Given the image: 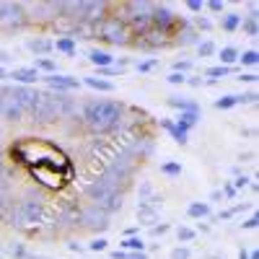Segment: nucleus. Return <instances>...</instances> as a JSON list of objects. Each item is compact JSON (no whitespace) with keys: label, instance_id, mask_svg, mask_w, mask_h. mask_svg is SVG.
<instances>
[{"label":"nucleus","instance_id":"412c9836","mask_svg":"<svg viewBox=\"0 0 259 259\" xmlns=\"http://www.w3.org/2000/svg\"><path fill=\"white\" fill-rule=\"evenodd\" d=\"M239 60V50L236 47H223L221 50V62H223V68H231V62Z\"/></svg>","mask_w":259,"mask_h":259},{"label":"nucleus","instance_id":"c85d7f7f","mask_svg":"<svg viewBox=\"0 0 259 259\" xmlns=\"http://www.w3.org/2000/svg\"><path fill=\"white\" fill-rule=\"evenodd\" d=\"M244 31H246L249 36H256V34H259V24H256V16H254V13L244 21Z\"/></svg>","mask_w":259,"mask_h":259},{"label":"nucleus","instance_id":"603ef678","mask_svg":"<svg viewBox=\"0 0 259 259\" xmlns=\"http://www.w3.org/2000/svg\"><path fill=\"white\" fill-rule=\"evenodd\" d=\"M138 68H140V70H150V68H156V62H153V60H150V62H140Z\"/></svg>","mask_w":259,"mask_h":259},{"label":"nucleus","instance_id":"09e8293b","mask_svg":"<svg viewBox=\"0 0 259 259\" xmlns=\"http://www.w3.org/2000/svg\"><path fill=\"white\" fill-rule=\"evenodd\" d=\"M239 80H241V83H254V80H256V75H254V73H241V75H239Z\"/></svg>","mask_w":259,"mask_h":259},{"label":"nucleus","instance_id":"5701e85b","mask_svg":"<svg viewBox=\"0 0 259 259\" xmlns=\"http://www.w3.org/2000/svg\"><path fill=\"white\" fill-rule=\"evenodd\" d=\"M85 85H91L96 91H114V85L109 80H101V78H85Z\"/></svg>","mask_w":259,"mask_h":259},{"label":"nucleus","instance_id":"bf43d9fd","mask_svg":"<svg viewBox=\"0 0 259 259\" xmlns=\"http://www.w3.org/2000/svg\"><path fill=\"white\" fill-rule=\"evenodd\" d=\"M205 259H223V256H205Z\"/></svg>","mask_w":259,"mask_h":259},{"label":"nucleus","instance_id":"e433bc0d","mask_svg":"<svg viewBox=\"0 0 259 259\" xmlns=\"http://www.w3.org/2000/svg\"><path fill=\"white\" fill-rule=\"evenodd\" d=\"M256 101V94H241L236 96V104H254Z\"/></svg>","mask_w":259,"mask_h":259},{"label":"nucleus","instance_id":"ea45409f","mask_svg":"<svg viewBox=\"0 0 259 259\" xmlns=\"http://www.w3.org/2000/svg\"><path fill=\"white\" fill-rule=\"evenodd\" d=\"M259 226V218H256V215H251V218H246L244 223H241V228H246V231H254Z\"/></svg>","mask_w":259,"mask_h":259},{"label":"nucleus","instance_id":"79ce46f5","mask_svg":"<svg viewBox=\"0 0 259 259\" xmlns=\"http://www.w3.org/2000/svg\"><path fill=\"white\" fill-rule=\"evenodd\" d=\"M168 223H161V226H153V228H150V231H153V236H163V233H168Z\"/></svg>","mask_w":259,"mask_h":259},{"label":"nucleus","instance_id":"de8ad7c7","mask_svg":"<svg viewBox=\"0 0 259 259\" xmlns=\"http://www.w3.org/2000/svg\"><path fill=\"white\" fill-rule=\"evenodd\" d=\"M187 8H189V11H194V13H200V11H202V3H200V0H189Z\"/></svg>","mask_w":259,"mask_h":259},{"label":"nucleus","instance_id":"4468645a","mask_svg":"<svg viewBox=\"0 0 259 259\" xmlns=\"http://www.w3.org/2000/svg\"><path fill=\"white\" fill-rule=\"evenodd\" d=\"M11 96L18 101V106L21 109H31V104H34V96H36V91H31V89H26V85H16V89H11Z\"/></svg>","mask_w":259,"mask_h":259},{"label":"nucleus","instance_id":"6ab92c4d","mask_svg":"<svg viewBox=\"0 0 259 259\" xmlns=\"http://www.w3.org/2000/svg\"><path fill=\"white\" fill-rule=\"evenodd\" d=\"M29 50L36 52V55H47V52L55 50V45H52V41H47V39H31L29 41Z\"/></svg>","mask_w":259,"mask_h":259},{"label":"nucleus","instance_id":"f03ea898","mask_svg":"<svg viewBox=\"0 0 259 259\" xmlns=\"http://www.w3.org/2000/svg\"><path fill=\"white\" fill-rule=\"evenodd\" d=\"M83 119L99 133H109L122 122V106L117 101H91L83 109Z\"/></svg>","mask_w":259,"mask_h":259},{"label":"nucleus","instance_id":"72a5a7b5","mask_svg":"<svg viewBox=\"0 0 259 259\" xmlns=\"http://www.w3.org/2000/svg\"><path fill=\"white\" fill-rule=\"evenodd\" d=\"M161 171H163V174H171V177H174V174H182V166H179V163H166Z\"/></svg>","mask_w":259,"mask_h":259},{"label":"nucleus","instance_id":"393cba45","mask_svg":"<svg viewBox=\"0 0 259 259\" xmlns=\"http://www.w3.org/2000/svg\"><path fill=\"white\" fill-rule=\"evenodd\" d=\"M239 24H241V16H239V13H228V16L223 18V29H226V31L239 29Z\"/></svg>","mask_w":259,"mask_h":259},{"label":"nucleus","instance_id":"f3484780","mask_svg":"<svg viewBox=\"0 0 259 259\" xmlns=\"http://www.w3.org/2000/svg\"><path fill=\"white\" fill-rule=\"evenodd\" d=\"M161 124L168 130L171 135H174V140H177V143H182V145L187 143V138H189V130H184V127H179V124H174V122H168V119H163Z\"/></svg>","mask_w":259,"mask_h":259},{"label":"nucleus","instance_id":"a18cd8bd","mask_svg":"<svg viewBox=\"0 0 259 259\" xmlns=\"http://www.w3.org/2000/svg\"><path fill=\"white\" fill-rule=\"evenodd\" d=\"M8 207V194H6V189L3 187H0V212H3Z\"/></svg>","mask_w":259,"mask_h":259},{"label":"nucleus","instance_id":"a878e982","mask_svg":"<svg viewBox=\"0 0 259 259\" xmlns=\"http://www.w3.org/2000/svg\"><path fill=\"white\" fill-rule=\"evenodd\" d=\"M207 212H210V207L202 205V202H192L189 205V215H192V218H205Z\"/></svg>","mask_w":259,"mask_h":259},{"label":"nucleus","instance_id":"b1692460","mask_svg":"<svg viewBox=\"0 0 259 259\" xmlns=\"http://www.w3.org/2000/svg\"><path fill=\"white\" fill-rule=\"evenodd\" d=\"M122 246L130 249V251H143L145 249V241L143 239H135V236H127V239L122 241Z\"/></svg>","mask_w":259,"mask_h":259},{"label":"nucleus","instance_id":"c03bdc74","mask_svg":"<svg viewBox=\"0 0 259 259\" xmlns=\"http://www.w3.org/2000/svg\"><path fill=\"white\" fill-rule=\"evenodd\" d=\"M207 8H210L212 13H221V11H223V3H221V0H210Z\"/></svg>","mask_w":259,"mask_h":259},{"label":"nucleus","instance_id":"cd10ccee","mask_svg":"<svg viewBox=\"0 0 259 259\" xmlns=\"http://www.w3.org/2000/svg\"><path fill=\"white\" fill-rule=\"evenodd\" d=\"M239 60H241V65H249V68H251V65L259 62V52L256 50H246L244 55H239Z\"/></svg>","mask_w":259,"mask_h":259},{"label":"nucleus","instance_id":"f8f14e48","mask_svg":"<svg viewBox=\"0 0 259 259\" xmlns=\"http://www.w3.org/2000/svg\"><path fill=\"white\" fill-rule=\"evenodd\" d=\"M6 96H8V99H0V114H3L8 122H18L21 114H24V109H21L18 101L11 96V89H6Z\"/></svg>","mask_w":259,"mask_h":259},{"label":"nucleus","instance_id":"aec40b11","mask_svg":"<svg viewBox=\"0 0 259 259\" xmlns=\"http://www.w3.org/2000/svg\"><path fill=\"white\" fill-rule=\"evenodd\" d=\"M197 122H200V112H182L177 124H179V127H184V130H189V127H194Z\"/></svg>","mask_w":259,"mask_h":259},{"label":"nucleus","instance_id":"37998d69","mask_svg":"<svg viewBox=\"0 0 259 259\" xmlns=\"http://www.w3.org/2000/svg\"><path fill=\"white\" fill-rule=\"evenodd\" d=\"M11 254H13V256H18V259H26V249H24V246H18V244H16V246H11Z\"/></svg>","mask_w":259,"mask_h":259},{"label":"nucleus","instance_id":"49530a36","mask_svg":"<svg viewBox=\"0 0 259 259\" xmlns=\"http://www.w3.org/2000/svg\"><path fill=\"white\" fill-rule=\"evenodd\" d=\"M39 68H41V70H50V73H52V70H55V62H52V60H39Z\"/></svg>","mask_w":259,"mask_h":259},{"label":"nucleus","instance_id":"4d7b16f0","mask_svg":"<svg viewBox=\"0 0 259 259\" xmlns=\"http://www.w3.org/2000/svg\"><path fill=\"white\" fill-rule=\"evenodd\" d=\"M239 259H249V251H246V249H241V251H239Z\"/></svg>","mask_w":259,"mask_h":259},{"label":"nucleus","instance_id":"9b49d317","mask_svg":"<svg viewBox=\"0 0 259 259\" xmlns=\"http://www.w3.org/2000/svg\"><path fill=\"white\" fill-rule=\"evenodd\" d=\"M177 16L171 13L166 6H153V13H150V24H153L158 31H168L171 26H174Z\"/></svg>","mask_w":259,"mask_h":259},{"label":"nucleus","instance_id":"7c9ffc66","mask_svg":"<svg viewBox=\"0 0 259 259\" xmlns=\"http://www.w3.org/2000/svg\"><path fill=\"white\" fill-rule=\"evenodd\" d=\"M179 41H182V45H194V41H197V31H192V29H182Z\"/></svg>","mask_w":259,"mask_h":259},{"label":"nucleus","instance_id":"4c0bfd02","mask_svg":"<svg viewBox=\"0 0 259 259\" xmlns=\"http://www.w3.org/2000/svg\"><path fill=\"white\" fill-rule=\"evenodd\" d=\"M171 259H189V249H184V246L174 249V251H171Z\"/></svg>","mask_w":259,"mask_h":259},{"label":"nucleus","instance_id":"4be33fe9","mask_svg":"<svg viewBox=\"0 0 259 259\" xmlns=\"http://www.w3.org/2000/svg\"><path fill=\"white\" fill-rule=\"evenodd\" d=\"M168 104L177 106V109H182V112H197V104H192V101H187V99H179V96L168 99Z\"/></svg>","mask_w":259,"mask_h":259},{"label":"nucleus","instance_id":"20e7f679","mask_svg":"<svg viewBox=\"0 0 259 259\" xmlns=\"http://www.w3.org/2000/svg\"><path fill=\"white\" fill-rule=\"evenodd\" d=\"M41 218H45V205L39 200H24L18 202L11 212V226L16 228H31V226H39Z\"/></svg>","mask_w":259,"mask_h":259},{"label":"nucleus","instance_id":"a19ab883","mask_svg":"<svg viewBox=\"0 0 259 259\" xmlns=\"http://www.w3.org/2000/svg\"><path fill=\"white\" fill-rule=\"evenodd\" d=\"M192 239H194L192 228H179V241H192Z\"/></svg>","mask_w":259,"mask_h":259},{"label":"nucleus","instance_id":"f257e3e1","mask_svg":"<svg viewBox=\"0 0 259 259\" xmlns=\"http://www.w3.org/2000/svg\"><path fill=\"white\" fill-rule=\"evenodd\" d=\"M13 156L21 161V163H26L31 168H60V171H70V163L68 158H65L60 150L45 140H21L13 145Z\"/></svg>","mask_w":259,"mask_h":259},{"label":"nucleus","instance_id":"c9c22d12","mask_svg":"<svg viewBox=\"0 0 259 259\" xmlns=\"http://www.w3.org/2000/svg\"><path fill=\"white\" fill-rule=\"evenodd\" d=\"M166 80H168V83H174V85H179V83H187V75H184V73H171Z\"/></svg>","mask_w":259,"mask_h":259},{"label":"nucleus","instance_id":"a211bd4d","mask_svg":"<svg viewBox=\"0 0 259 259\" xmlns=\"http://www.w3.org/2000/svg\"><path fill=\"white\" fill-rule=\"evenodd\" d=\"M89 60L94 65H99V68H109V65H112V55L104 52V50H91L89 52Z\"/></svg>","mask_w":259,"mask_h":259},{"label":"nucleus","instance_id":"2f4dec72","mask_svg":"<svg viewBox=\"0 0 259 259\" xmlns=\"http://www.w3.org/2000/svg\"><path fill=\"white\" fill-rule=\"evenodd\" d=\"M228 73H231V68H223V65H221V68H207L210 80H215V78H226Z\"/></svg>","mask_w":259,"mask_h":259},{"label":"nucleus","instance_id":"3c124183","mask_svg":"<svg viewBox=\"0 0 259 259\" xmlns=\"http://www.w3.org/2000/svg\"><path fill=\"white\" fill-rule=\"evenodd\" d=\"M127 259H148V254H145V251H130Z\"/></svg>","mask_w":259,"mask_h":259},{"label":"nucleus","instance_id":"58836bf2","mask_svg":"<svg viewBox=\"0 0 259 259\" xmlns=\"http://www.w3.org/2000/svg\"><path fill=\"white\" fill-rule=\"evenodd\" d=\"M189 68H192V62H189V60H179V62L174 65V73H187Z\"/></svg>","mask_w":259,"mask_h":259},{"label":"nucleus","instance_id":"8fccbe9b","mask_svg":"<svg viewBox=\"0 0 259 259\" xmlns=\"http://www.w3.org/2000/svg\"><path fill=\"white\" fill-rule=\"evenodd\" d=\"M197 26H200V29H205V31H210V29H212V24H210L207 18H200V21H197Z\"/></svg>","mask_w":259,"mask_h":259},{"label":"nucleus","instance_id":"2eb2a0df","mask_svg":"<svg viewBox=\"0 0 259 259\" xmlns=\"http://www.w3.org/2000/svg\"><path fill=\"white\" fill-rule=\"evenodd\" d=\"M11 78H16L18 83H36L39 80V73H36V68H16L13 73H11Z\"/></svg>","mask_w":259,"mask_h":259},{"label":"nucleus","instance_id":"39448f33","mask_svg":"<svg viewBox=\"0 0 259 259\" xmlns=\"http://www.w3.org/2000/svg\"><path fill=\"white\" fill-rule=\"evenodd\" d=\"M96 34L106 41H112V45H127L130 41V29L122 18H104L96 26Z\"/></svg>","mask_w":259,"mask_h":259},{"label":"nucleus","instance_id":"9d476101","mask_svg":"<svg viewBox=\"0 0 259 259\" xmlns=\"http://www.w3.org/2000/svg\"><path fill=\"white\" fill-rule=\"evenodd\" d=\"M114 194H119V189H117V187H112L109 182H104V179H96V182L89 187V197H91L99 207H101L106 200H112Z\"/></svg>","mask_w":259,"mask_h":259},{"label":"nucleus","instance_id":"0eeeda50","mask_svg":"<svg viewBox=\"0 0 259 259\" xmlns=\"http://www.w3.org/2000/svg\"><path fill=\"white\" fill-rule=\"evenodd\" d=\"M150 13H153V6L150 3H127L124 6V16L135 29H148L150 26Z\"/></svg>","mask_w":259,"mask_h":259},{"label":"nucleus","instance_id":"c756f323","mask_svg":"<svg viewBox=\"0 0 259 259\" xmlns=\"http://www.w3.org/2000/svg\"><path fill=\"white\" fill-rule=\"evenodd\" d=\"M231 106H236V96H221L215 101V109H231Z\"/></svg>","mask_w":259,"mask_h":259},{"label":"nucleus","instance_id":"dca6fc26","mask_svg":"<svg viewBox=\"0 0 259 259\" xmlns=\"http://www.w3.org/2000/svg\"><path fill=\"white\" fill-rule=\"evenodd\" d=\"M138 218H140V223H145V226H153V223L158 221V212L150 207L148 202H140V207H138Z\"/></svg>","mask_w":259,"mask_h":259},{"label":"nucleus","instance_id":"6e6552de","mask_svg":"<svg viewBox=\"0 0 259 259\" xmlns=\"http://www.w3.org/2000/svg\"><path fill=\"white\" fill-rule=\"evenodd\" d=\"M31 177L39 184L50 187V189H60L65 182H68L70 171H60V168H31Z\"/></svg>","mask_w":259,"mask_h":259},{"label":"nucleus","instance_id":"7ed1b4c3","mask_svg":"<svg viewBox=\"0 0 259 259\" xmlns=\"http://www.w3.org/2000/svg\"><path fill=\"white\" fill-rule=\"evenodd\" d=\"M29 112H31V117H34L36 122L50 124V122H55L62 112H70V104L65 101L60 94H36Z\"/></svg>","mask_w":259,"mask_h":259},{"label":"nucleus","instance_id":"423d86ee","mask_svg":"<svg viewBox=\"0 0 259 259\" xmlns=\"http://www.w3.org/2000/svg\"><path fill=\"white\" fill-rule=\"evenodd\" d=\"M26 24V8L21 3H0V26L3 29H21Z\"/></svg>","mask_w":259,"mask_h":259},{"label":"nucleus","instance_id":"473e14b6","mask_svg":"<svg viewBox=\"0 0 259 259\" xmlns=\"http://www.w3.org/2000/svg\"><path fill=\"white\" fill-rule=\"evenodd\" d=\"M215 52V45H212V41H200V55L202 57H210Z\"/></svg>","mask_w":259,"mask_h":259},{"label":"nucleus","instance_id":"5fc2aeb1","mask_svg":"<svg viewBox=\"0 0 259 259\" xmlns=\"http://www.w3.org/2000/svg\"><path fill=\"white\" fill-rule=\"evenodd\" d=\"M246 184H249V179H246V177H239V179H236V187H239V189H241V187H246Z\"/></svg>","mask_w":259,"mask_h":259},{"label":"nucleus","instance_id":"f704fd0d","mask_svg":"<svg viewBox=\"0 0 259 259\" xmlns=\"http://www.w3.org/2000/svg\"><path fill=\"white\" fill-rule=\"evenodd\" d=\"M89 249H91V251H104V249H106V239H94V241L89 244Z\"/></svg>","mask_w":259,"mask_h":259},{"label":"nucleus","instance_id":"864d4df0","mask_svg":"<svg viewBox=\"0 0 259 259\" xmlns=\"http://www.w3.org/2000/svg\"><path fill=\"white\" fill-rule=\"evenodd\" d=\"M112 256H114V259H127V256H130V254H127V251H122V249H119V251H112Z\"/></svg>","mask_w":259,"mask_h":259},{"label":"nucleus","instance_id":"ddd939ff","mask_svg":"<svg viewBox=\"0 0 259 259\" xmlns=\"http://www.w3.org/2000/svg\"><path fill=\"white\" fill-rule=\"evenodd\" d=\"M45 80L52 85V89H57V91H73V89H78V85H80V80H78V78H70V75H57V73H50Z\"/></svg>","mask_w":259,"mask_h":259},{"label":"nucleus","instance_id":"13d9d810","mask_svg":"<svg viewBox=\"0 0 259 259\" xmlns=\"http://www.w3.org/2000/svg\"><path fill=\"white\" fill-rule=\"evenodd\" d=\"M6 75H8V73H6V68H0V80H3Z\"/></svg>","mask_w":259,"mask_h":259},{"label":"nucleus","instance_id":"6e6d98bb","mask_svg":"<svg viewBox=\"0 0 259 259\" xmlns=\"http://www.w3.org/2000/svg\"><path fill=\"white\" fill-rule=\"evenodd\" d=\"M26 259H50V256H39V254H26Z\"/></svg>","mask_w":259,"mask_h":259},{"label":"nucleus","instance_id":"bb28decb","mask_svg":"<svg viewBox=\"0 0 259 259\" xmlns=\"http://www.w3.org/2000/svg\"><path fill=\"white\" fill-rule=\"evenodd\" d=\"M60 52H65V55H73L75 52V41L68 36V39H57V45H55Z\"/></svg>","mask_w":259,"mask_h":259},{"label":"nucleus","instance_id":"1a4fd4ad","mask_svg":"<svg viewBox=\"0 0 259 259\" xmlns=\"http://www.w3.org/2000/svg\"><path fill=\"white\" fill-rule=\"evenodd\" d=\"M80 223L89 226V228H96V231H104V228H109V212L101 210L99 205L85 207V210L80 212Z\"/></svg>","mask_w":259,"mask_h":259}]
</instances>
